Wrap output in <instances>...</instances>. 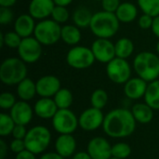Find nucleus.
Masks as SVG:
<instances>
[{"instance_id":"nucleus-1","label":"nucleus","mask_w":159,"mask_h":159,"mask_svg":"<svg viewBox=\"0 0 159 159\" xmlns=\"http://www.w3.org/2000/svg\"><path fill=\"white\" fill-rule=\"evenodd\" d=\"M136 120L130 110L116 108L110 111L102 124L104 133L112 138H125L130 136L136 129Z\"/></svg>"},{"instance_id":"nucleus-2","label":"nucleus","mask_w":159,"mask_h":159,"mask_svg":"<svg viewBox=\"0 0 159 159\" xmlns=\"http://www.w3.org/2000/svg\"><path fill=\"white\" fill-rule=\"evenodd\" d=\"M120 28V21L116 15L108 11H98L93 13L89 29L97 38H107L115 36Z\"/></svg>"},{"instance_id":"nucleus-3","label":"nucleus","mask_w":159,"mask_h":159,"mask_svg":"<svg viewBox=\"0 0 159 159\" xmlns=\"http://www.w3.org/2000/svg\"><path fill=\"white\" fill-rule=\"evenodd\" d=\"M133 69L136 75L150 83L159 77V56L154 52L143 51L133 60Z\"/></svg>"},{"instance_id":"nucleus-4","label":"nucleus","mask_w":159,"mask_h":159,"mask_svg":"<svg viewBox=\"0 0 159 159\" xmlns=\"http://www.w3.org/2000/svg\"><path fill=\"white\" fill-rule=\"evenodd\" d=\"M26 63L19 57L5 59L0 65V80L7 86H17L27 77Z\"/></svg>"},{"instance_id":"nucleus-5","label":"nucleus","mask_w":159,"mask_h":159,"mask_svg":"<svg viewBox=\"0 0 159 159\" xmlns=\"http://www.w3.org/2000/svg\"><path fill=\"white\" fill-rule=\"evenodd\" d=\"M51 142V133L44 126H34L31 128L24 139L26 149L35 155L45 152Z\"/></svg>"},{"instance_id":"nucleus-6","label":"nucleus","mask_w":159,"mask_h":159,"mask_svg":"<svg viewBox=\"0 0 159 159\" xmlns=\"http://www.w3.org/2000/svg\"><path fill=\"white\" fill-rule=\"evenodd\" d=\"M61 26L52 19L39 20L36 23L34 36L42 46H53L61 39Z\"/></svg>"},{"instance_id":"nucleus-7","label":"nucleus","mask_w":159,"mask_h":159,"mask_svg":"<svg viewBox=\"0 0 159 159\" xmlns=\"http://www.w3.org/2000/svg\"><path fill=\"white\" fill-rule=\"evenodd\" d=\"M95 57L91 48L84 46L73 47L66 55V61L68 65L76 70H85L93 65Z\"/></svg>"},{"instance_id":"nucleus-8","label":"nucleus","mask_w":159,"mask_h":159,"mask_svg":"<svg viewBox=\"0 0 159 159\" xmlns=\"http://www.w3.org/2000/svg\"><path fill=\"white\" fill-rule=\"evenodd\" d=\"M131 66L125 59L116 57L106 64V75L115 84L124 85L129 78H131Z\"/></svg>"},{"instance_id":"nucleus-9","label":"nucleus","mask_w":159,"mask_h":159,"mask_svg":"<svg viewBox=\"0 0 159 159\" xmlns=\"http://www.w3.org/2000/svg\"><path fill=\"white\" fill-rule=\"evenodd\" d=\"M52 126L59 134H73L79 126L78 117L70 109H59L52 118Z\"/></svg>"},{"instance_id":"nucleus-10","label":"nucleus","mask_w":159,"mask_h":159,"mask_svg":"<svg viewBox=\"0 0 159 159\" xmlns=\"http://www.w3.org/2000/svg\"><path fill=\"white\" fill-rule=\"evenodd\" d=\"M17 50L19 58L25 63H34L42 55V45L34 36H29L22 38Z\"/></svg>"},{"instance_id":"nucleus-11","label":"nucleus","mask_w":159,"mask_h":159,"mask_svg":"<svg viewBox=\"0 0 159 159\" xmlns=\"http://www.w3.org/2000/svg\"><path fill=\"white\" fill-rule=\"evenodd\" d=\"M91 50L95 60L101 63H108L116 56L115 44L107 38H97L91 45Z\"/></svg>"},{"instance_id":"nucleus-12","label":"nucleus","mask_w":159,"mask_h":159,"mask_svg":"<svg viewBox=\"0 0 159 159\" xmlns=\"http://www.w3.org/2000/svg\"><path fill=\"white\" fill-rule=\"evenodd\" d=\"M104 116H103L102 110L91 106L90 108H88L85 111H83L79 116V127L85 131L96 130L100 127H102Z\"/></svg>"},{"instance_id":"nucleus-13","label":"nucleus","mask_w":159,"mask_h":159,"mask_svg":"<svg viewBox=\"0 0 159 159\" xmlns=\"http://www.w3.org/2000/svg\"><path fill=\"white\" fill-rule=\"evenodd\" d=\"M37 95L41 98H53L61 89L60 79L52 75H47L40 77L36 82Z\"/></svg>"},{"instance_id":"nucleus-14","label":"nucleus","mask_w":159,"mask_h":159,"mask_svg":"<svg viewBox=\"0 0 159 159\" xmlns=\"http://www.w3.org/2000/svg\"><path fill=\"white\" fill-rule=\"evenodd\" d=\"M87 152L92 159H110L112 157V145L105 138L95 137L89 142Z\"/></svg>"},{"instance_id":"nucleus-15","label":"nucleus","mask_w":159,"mask_h":159,"mask_svg":"<svg viewBox=\"0 0 159 159\" xmlns=\"http://www.w3.org/2000/svg\"><path fill=\"white\" fill-rule=\"evenodd\" d=\"M34 108L25 101H17L15 105L10 109V116L16 124L19 125H28L34 116Z\"/></svg>"},{"instance_id":"nucleus-16","label":"nucleus","mask_w":159,"mask_h":159,"mask_svg":"<svg viewBox=\"0 0 159 159\" xmlns=\"http://www.w3.org/2000/svg\"><path fill=\"white\" fill-rule=\"evenodd\" d=\"M55 6L53 0H31L28 11L34 20H42L51 17Z\"/></svg>"},{"instance_id":"nucleus-17","label":"nucleus","mask_w":159,"mask_h":159,"mask_svg":"<svg viewBox=\"0 0 159 159\" xmlns=\"http://www.w3.org/2000/svg\"><path fill=\"white\" fill-rule=\"evenodd\" d=\"M148 82L143 78L131 77L124 84V94L129 100H140L144 97Z\"/></svg>"},{"instance_id":"nucleus-18","label":"nucleus","mask_w":159,"mask_h":159,"mask_svg":"<svg viewBox=\"0 0 159 159\" xmlns=\"http://www.w3.org/2000/svg\"><path fill=\"white\" fill-rule=\"evenodd\" d=\"M76 150V141L72 134H60L55 141V152L63 158L75 155Z\"/></svg>"},{"instance_id":"nucleus-19","label":"nucleus","mask_w":159,"mask_h":159,"mask_svg":"<svg viewBox=\"0 0 159 159\" xmlns=\"http://www.w3.org/2000/svg\"><path fill=\"white\" fill-rule=\"evenodd\" d=\"M59 108L52 98H40L34 106V114L42 119H52Z\"/></svg>"},{"instance_id":"nucleus-20","label":"nucleus","mask_w":159,"mask_h":159,"mask_svg":"<svg viewBox=\"0 0 159 159\" xmlns=\"http://www.w3.org/2000/svg\"><path fill=\"white\" fill-rule=\"evenodd\" d=\"M36 23L34 19L28 14H20L18 16L14 22V31L22 38L34 35Z\"/></svg>"},{"instance_id":"nucleus-21","label":"nucleus","mask_w":159,"mask_h":159,"mask_svg":"<svg viewBox=\"0 0 159 159\" xmlns=\"http://www.w3.org/2000/svg\"><path fill=\"white\" fill-rule=\"evenodd\" d=\"M118 20L122 23H130L138 17V7L131 2H123L115 12Z\"/></svg>"},{"instance_id":"nucleus-22","label":"nucleus","mask_w":159,"mask_h":159,"mask_svg":"<svg viewBox=\"0 0 159 159\" xmlns=\"http://www.w3.org/2000/svg\"><path fill=\"white\" fill-rule=\"evenodd\" d=\"M131 113L136 122L141 124H148L154 118V109L145 102H137L131 107Z\"/></svg>"},{"instance_id":"nucleus-23","label":"nucleus","mask_w":159,"mask_h":159,"mask_svg":"<svg viewBox=\"0 0 159 159\" xmlns=\"http://www.w3.org/2000/svg\"><path fill=\"white\" fill-rule=\"evenodd\" d=\"M82 38V33L79 27L75 24H65L61 26V39L67 45L75 47Z\"/></svg>"},{"instance_id":"nucleus-24","label":"nucleus","mask_w":159,"mask_h":159,"mask_svg":"<svg viewBox=\"0 0 159 159\" xmlns=\"http://www.w3.org/2000/svg\"><path fill=\"white\" fill-rule=\"evenodd\" d=\"M36 94V83L28 77L17 85V95L21 101L29 102L33 100Z\"/></svg>"},{"instance_id":"nucleus-25","label":"nucleus","mask_w":159,"mask_h":159,"mask_svg":"<svg viewBox=\"0 0 159 159\" xmlns=\"http://www.w3.org/2000/svg\"><path fill=\"white\" fill-rule=\"evenodd\" d=\"M93 13L86 7H76L73 14H72V20L74 21V24L79 27L80 29L89 27L91 20H92Z\"/></svg>"},{"instance_id":"nucleus-26","label":"nucleus","mask_w":159,"mask_h":159,"mask_svg":"<svg viewBox=\"0 0 159 159\" xmlns=\"http://www.w3.org/2000/svg\"><path fill=\"white\" fill-rule=\"evenodd\" d=\"M116 56L121 59H129L134 52L135 47L131 39L128 37H121L115 43Z\"/></svg>"},{"instance_id":"nucleus-27","label":"nucleus","mask_w":159,"mask_h":159,"mask_svg":"<svg viewBox=\"0 0 159 159\" xmlns=\"http://www.w3.org/2000/svg\"><path fill=\"white\" fill-rule=\"evenodd\" d=\"M144 102L154 110H159V79L148 83Z\"/></svg>"},{"instance_id":"nucleus-28","label":"nucleus","mask_w":159,"mask_h":159,"mask_svg":"<svg viewBox=\"0 0 159 159\" xmlns=\"http://www.w3.org/2000/svg\"><path fill=\"white\" fill-rule=\"evenodd\" d=\"M59 109H69L74 102L73 93L68 89L61 88L53 97Z\"/></svg>"},{"instance_id":"nucleus-29","label":"nucleus","mask_w":159,"mask_h":159,"mask_svg":"<svg viewBox=\"0 0 159 159\" xmlns=\"http://www.w3.org/2000/svg\"><path fill=\"white\" fill-rule=\"evenodd\" d=\"M22 40V37H20L15 31L7 32L5 34H0V41H1V47L6 46L9 48H18L20 42Z\"/></svg>"},{"instance_id":"nucleus-30","label":"nucleus","mask_w":159,"mask_h":159,"mask_svg":"<svg viewBox=\"0 0 159 159\" xmlns=\"http://www.w3.org/2000/svg\"><path fill=\"white\" fill-rule=\"evenodd\" d=\"M137 4L143 14L153 18L159 16V0H137Z\"/></svg>"},{"instance_id":"nucleus-31","label":"nucleus","mask_w":159,"mask_h":159,"mask_svg":"<svg viewBox=\"0 0 159 159\" xmlns=\"http://www.w3.org/2000/svg\"><path fill=\"white\" fill-rule=\"evenodd\" d=\"M108 102V94L102 89H95L90 96L91 106L100 110H102Z\"/></svg>"},{"instance_id":"nucleus-32","label":"nucleus","mask_w":159,"mask_h":159,"mask_svg":"<svg viewBox=\"0 0 159 159\" xmlns=\"http://www.w3.org/2000/svg\"><path fill=\"white\" fill-rule=\"evenodd\" d=\"M16 123L10 116V115L1 113L0 114V135L2 137L8 136L12 133Z\"/></svg>"},{"instance_id":"nucleus-33","label":"nucleus","mask_w":159,"mask_h":159,"mask_svg":"<svg viewBox=\"0 0 159 159\" xmlns=\"http://www.w3.org/2000/svg\"><path fill=\"white\" fill-rule=\"evenodd\" d=\"M131 155V147L126 143H117L112 146V157L119 159H127Z\"/></svg>"},{"instance_id":"nucleus-34","label":"nucleus","mask_w":159,"mask_h":159,"mask_svg":"<svg viewBox=\"0 0 159 159\" xmlns=\"http://www.w3.org/2000/svg\"><path fill=\"white\" fill-rule=\"evenodd\" d=\"M51 19L59 24H64L67 22L70 19V13L67 9V7L55 6L51 14Z\"/></svg>"},{"instance_id":"nucleus-35","label":"nucleus","mask_w":159,"mask_h":159,"mask_svg":"<svg viewBox=\"0 0 159 159\" xmlns=\"http://www.w3.org/2000/svg\"><path fill=\"white\" fill-rule=\"evenodd\" d=\"M17 102L16 97L11 92H3L0 95V107L3 110H10Z\"/></svg>"},{"instance_id":"nucleus-36","label":"nucleus","mask_w":159,"mask_h":159,"mask_svg":"<svg viewBox=\"0 0 159 159\" xmlns=\"http://www.w3.org/2000/svg\"><path fill=\"white\" fill-rule=\"evenodd\" d=\"M14 19V14L10 7H0V23L2 25H7L12 22Z\"/></svg>"},{"instance_id":"nucleus-37","label":"nucleus","mask_w":159,"mask_h":159,"mask_svg":"<svg viewBox=\"0 0 159 159\" xmlns=\"http://www.w3.org/2000/svg\"><path fill=\"white\" fill-rule=\"evenodd\" d=\"M101 4L102 7V10L115 13L120 6L121 2L120 0H102Z\"/></svg>"},{"instance_id":"nucleus-38","label":"nucleus","mask_w":159,"mask_h":159,"mask_svg":"<svg viewBox=\"0 0 159 159\" xmlns=\"http://www.w3.org/2000/svg\"><path fill=\"white\" fill-rule=\"evenodd\" d=\"M153 20H154L153 17L143 13V15L140 16V18L138 20V25L143 30H148V29L152 28Z\"/></svg>"},{"instance_id":"nucleus-39","label":"nucleus","mask_w":159,"mask_h":159,"mask_svg":"<svg viewBox=\"0 0 159 159\" xmlns=\"http://www.w3.org/2000/svg\"><path fill=\"white\" fill-rule=\"evenodd\" d=\"M9 149L12 153L14 154H19L20 152H22L23 150L26 149L25 146V143L24 140H20V139H13L9 144Z\"/></svg>"},{"instance_id":"nucleus-40","label":"nucleus","mask_w":159,"mask_h":159,"mask_svg":"<svg viewBox=\"0 0 159 159\" xmlns=\"http://www.w3.org/2000/svg\"><path fill=\"white\" fill-rule=\"evenodd\" d=\"M28 130L26 129L24 125H19L16 124L11 135L13 137V139H20V140H24L26 135H27Z\"/></svg>"},{"instance_id":"nucleus-41","label":"nucleus","mask_w":159,"mask_h":159,"mask_svg":"<svg viewBox=\"0 0 159 159\" xmlns=\"http://www.w3.org/2000/svg\"><path fill=\"white\" fill-rule=\"evenodd\" d=\"M35 156H36L35 154H34V153H32L31 151L25 149V150H23L22 152L17 154L15 159H36Z\"/></svg>"},{"instance_id":"nucleus-42","label":"nucleus","mask_w":159,"mask_h":159,"mask_svg":"<svg viewBox=\"0 0 159 159\" xmlns=\"http://www.w3.org/2000/svg\"><path fill=\"white\" fill-rule=\"evenodd\" d=\"M151 30H152L153 34L159 39V16H157L154 18Z\"/></svg>"},{"instance_id":"nucleus-43","label":"nucleus","mask_w":159,"mask_h":159,"mask_svg":"<svg viewBox=\"0 0 159 159\" xmlns=\"http://www.w3.org/2000/svg\"><path fill=\"white\" fill-rule=\"evenodd\" d=\"M39 159H64L61 156H60L58 153L54 152H49V153H45L41 156Z\"/></svg>"},{"instance_id":"nucleus-44","label":"nucleus","mask_w":159,"mask_h":159,"mask_svg":"<svg viewBox=\"0 0 159 159\" xmlns=\"http://www.w3.org/2000/svg\"><path fill=\"white\" fill-rule=\"evenodd\" d=\"M7 154V145L3 140H1L0 141V159H5Z\"/></svg>"},{"instance_id":"nucleus-45","label":"nucleus","mask_w":159,"mask_h":159,"mask_svg":"<svg viewBox=\"0 0 159 159\" xmlns=\"http://www.w3.org/2000/svg\"><path fill=\"white\" fill-rule=\"evenodd\" d=\"M73 159H92L88 152H78L74 155Z\"/></svg>"},{"instance_id":"nucleus-46","label":"nucleus","mask_w":159,"mask_h":159,"mask_svg":"<svg viewBox=\"0 0 159 159\" xmlns=\"http://www.w3.org/2000/svg\"><path fill=\"white\" fill-rule=\"evenodd\" d=\"M17 3V0H0V7H11Z\"/></svg>"},{"instance_id":"nucleus-47","label":"nucleus","mask_w":159,"mask_h":159,"mask_svg":"<svg viewBox=\"0 0 159 159\" xmlns=\"http://www.w3.org/2000/svg\"><path fill=\"white\" fill-rule=\"evenodd\" d=\"M56 6H61V7H68L73 3L74 0H53Z\"/></svg>"},{"instance_id":"nucleus-48","label":"nucleus","mask_w":159,"mask_h":159,"mask_svg":"<svg viewBox=\"0 0 159 159\" xmlns=\"http://www.w3.org/2000/svg\"><path fill=\"white\" fill-rule=\"evenodd\" d=\"M156 49H157V54L159 55V40H158V42L157 43V46H156Z\"/></svg>"},{"instance_id":"nucleus-49","label":"nucleus","mask_w":159,"mask_h":159,"mask_svg":"<svg viewBox=\"0 0 159 159\" xmlns=\"http://www.w3.org/2000/svg\"><path fill=\"white\" fill-rule=\"evenodd\" d=\"M110 159H119V158H116V157H112Z\"/></svg>"},{"instance_id":"nucleus-50","label":"nucleus","mask_w":159,"mask_h":159,"mask_svg":"<svg viewBox=\"0 0 159 159\" xmlns=\"http://www.w3.org/2000/svg\"><path fill=\"white\" fill-rule=\"evenodd\" d=\"M93 1H99V2H101L102 0H93Z\"/></svg>"}]
</instances>
